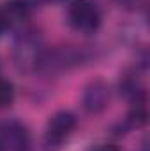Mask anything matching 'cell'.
I'll return each mask as SVG.
<instances>
[{"label": "cell", "mask_w": 150, "mask_h": 151, "mask_svg": "<svg viewBox=\"0 0 150 151\" xmlns=\"http://www.w3.org/2000/svg\"><path fill=\"white\" fill-rule=\"evenodd\" d=\"M69 23L78 32L92 34L101 25L99 7L92 0H73L69 5Z\"/></svg>", "instance_id": "obj_1"}, {"label": "cell", "mask_w": 150, "mask_h": 151, "mask_svg": "<svg viewBox=\"0 0 150 151\" xmlns=\"http://www.w3.org/2000/svg\"><path fill=\"white\" fill-rule=\"evenodd\" d=\"M76 128V116L69 111H58L55 113L50 121H48V128H46V137L48 142L53 144H60L62 141H66L73 130Z\"/></svg>", "instance_id": "obj_3"}, {"label": "cell", "mask_w": 150, "mask_h": 151, "mask_svg": "<svg viewBox=\"0 0 150 151\" xmlns=\"http://www.w3.org/2000/svg\"><path fill=\"white\" fill-rule=\"evenodd\" d=\"M11 25H9V21H7V18L4 16V12H2V9H0V35L9 28Z\"/></svg>", "instance_id": "obj_7"}, {"label": "cell", "mask_w": 150, "mask_h": 151, "mask_svg": "<svg viewBox=\"0 0 150 151\" xmlns=\"http://www.w3.org/2000/svg\"><path fill=\"white\" fill-rule=\"evenodd\" d=\"M14 100V86L11 81L0 77V109L11 106Z\"/></svg>", "instance_id": "obj_6"}, {"label": "cell", "mask_w": 150, "mask_h": 151, "mask_svg": "<svg viewBox=\"0 0 150 151\" xmlns=\"http://www.w3.org/2000/svg\"><path fill=\"white\" fill-rule=\"evenodd\" d=\"M2 12L7 18L9 25H12V23L23 21L30 16V4H28V0H7Z\"/></svg>", "instance_id": "obj_5"}, {"label": "cell", "mask_w": 150, "mask_h": 151, "mask_svg": "<svg viewBox=\"0 0 150 151\" xmlns=\"http://www.w3.org/2000/svg\"><path fill=\"white\" fill-rule=\"evenodd\" d=\"M30 135L25 125L16 119L0 123V151H28Z\"/></svg>", "instance_id": "obj_2"}, {"label": "cell", "mask_w": 150, "mask_h": 151, "mask_svg": "<svg viewBox=\"0 0 150 151\" xmlns=\"http://www.w3.org/2000/svg\"><path fill=\"white\" fill-rule=\"evenodd\" d=\"M46 2H58V0H46Z\"/></svg>", "instance_id": "obj_10"}, {"label": "cell", "mask_w": 150, "mask_h": 151, "mask_svg": "<svg viewBox=\"0 0 150 151\" xmlns=\"http://www.w3.org/2000/svg\"><path fill=\"white\" fill-rule=\"evenodd\" d=\"M117 2H118L120 7H127V9H133L138 4V0H117Z\"/></svg>", "instance_id": "obj_9"}, {"label": "cell", "mask_w": 150, "mask_h": 151, "mask_svg": "<svg viewBox=\"0 0 150 151\" xmlns=\"http://www.w3.org/2000/svg\"><path fill=\"white\" fill-rule=\"evenodd\" d=\"M90 151H120L117 146H111V144H101V146H95Z\"/></svg>", "instance_id": "obj_8"}, {"label": "cell", "mask_w": 150, "mask_h": 151, "mask_svg": "<svg viewBox=\"0 0 150 151\" xmlns=\"http://www.w3.org/2000/svg\"><path fill=\"white\" fill-rule=\"evenodd\" d=\"M83 107L87 113L97 114L101 111H104L110 104V88L104 81L101 79H95L92 81L85 91H83Z\"/></svg>", "instance_id": "obj_4"}]
</instances>
